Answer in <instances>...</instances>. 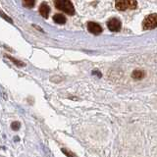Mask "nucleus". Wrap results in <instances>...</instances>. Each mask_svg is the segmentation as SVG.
Listing matches in <instances>:
<instances>
[{
	"mask_svg": "<svg viewBox=\"0 0 157 157\" xmlns=\"http://www.w3.org/2000/svg\"><path fill=\"white\" fill-rule=\"evenodd\" d=\"M19 128H20V124H19L18 122H14L13 124H12V129H13V130L17 131V130L19 129Z\"/></svg>",
	"mask_w": 157,
	"mask_h": 157,
	"instance_id": "10",
	"label": "nucleus"
},
{
	"mask_svg": "<svg viewBox=\"0 0 157 157\" xmlns=\"http://www.w3.org/2000/svg\"><path fill=\"white\" fill-rule=\"evenodd\" d=\"M144 29H152L157 28V14H151L147 16L142 22Z\"/></svg>",
	"mask_w": 157,
	"mask_h": 157,
	"instance_id": "3",
	"label": "nucleus"
},
{
	"mask_svg": "<svg viewBox=\"0 0 157 157\" xmlns=\"http://www.w3.org/2000/svg\"><path fill=\"white\" fill-rule=\"evenodd\" d=\"M34 3H36V0H24V5L28 8H32L34 6Z\"/></svg>",
	"mask_w": 157,
	"mask_h": 157,
	"instance_id": "9",
	"label": "nucleus"
},
{
	"mask_svg": "<svg viewBox=\"0 0 157 157\" xmlns=\"http://www.w3.org/2000/svg\"><path fill=\"white\" fill-rule=\"evenodd\" d=\"M87 29L88 32L93 34H100L102 33V28L94 22H90L87 24Z\"/></svg>",
	"mask_w": 157,
	"mask_h": 157,
	"instance_id": "5",
	"label": "nucleus"
},
{
	"mask_svg": "<svg viewBox=\"0 0 157 157\" xmlns=\"http://www.w3.org/2000/svg\"><path fill=\"white\" fill-rule=\"evenodd\" d=\"M108 29H110L111 32H119L121 29V22L118 19H111L107 24Z\"/></svg>",
	"mask_w": 157,
	"mask_h": 157,
	"instance_id": "4",
	"label": "nucleus"
},
{
	"mask_svg": "<svg viewBox=\"0 0 157 157\" xmlns=\"http://www.w3.org/2000/svg\"><path fill=\"white\" fill-rule=\"evenodd\" d=\"M115 6L120 11H126V10L136 9L137 3L136 0H116Z\"/></svg>",
	"mask_w": 157,
	"mask_h": 157,
	"instance_id": "2",
	"label": "nucleus"
},
{
	"mask_svg": "<svg viewBox=\"0 0 157 157\" xmlns=\"http://www.w3.org/2000/svg\"><path fill=\"white\" fill-rule=\"evenodd\" d=\"M144 77V73L142 71H135L132 73V78H136V80H140V78H142Z\"/></svg>",
	"mask_w": 157,
	"mask_h": 157,
	"instance_id": "8",
	"label": "nucleus"
},
{
	"mask_svg": "<svg viewBox=\"0 0 157 157\" xmlns=\"http://www.w3.org/2000/svg\"><path fill=\"white\" fill-rule=\"evenodd\" d=\"M54 5L59 10L68 15L75 14V8L70 0H54Z\"/></svg>",
	"mask_w": 157,
	"mask_h": 157,
	"instance_id": "1",
	"label": "nucleus"
},
{
	"mask_svg": "<svg viewBox=\"0 0 157 157\" xmlns=\"http://www.w3.org/2000/svg\"><path fill=\"white\" fill-rule=\"evenodd\" d=\"M53 21L57 24L63 25V24L66 23V18H65V16H63V15H61V14H56V15H54Z\"/></svg>",
	"mask_w": 157,
	"mask_h": 157,
	"instance_id": "7",
	"label": "nucleus"
},
{
	"mask_svg": "<svg viewBox=\"0 0 157 157\" xmlns=\"http://www.w3.org/2000/svg\"><path fill=\"white\" fill-rule=\"evenodd\" d=\"M39 13L41 14V16L43 18H47L49 13H50V8H49V6L46 4V3H42L40 6H39Z\"/></svg>",
	"mask_w": 157,
	"mask_h": 157,
	"instance_id": "6",
	"label": "nucleus"
}]
</instances>
